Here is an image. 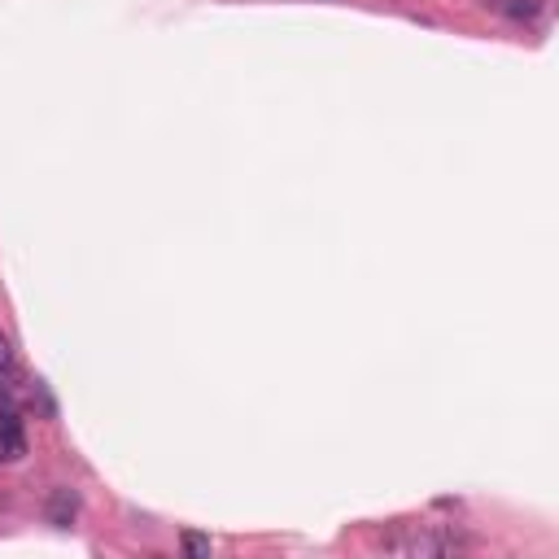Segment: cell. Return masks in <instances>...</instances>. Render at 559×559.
I'll use <instances>...</instances> for the list:
<instances>
[{
  "instance_id": "obj_1",
  "label": "cell",
  "mask_w": 559,
  "mask_h": 559,
  "mask_svg": "<svg viewBox=\"0 0 559 559\" xmlns=\"http://www.w3.org/2000/svg\"><path fill=\"white\" fill-rule=\"evenodd\" d=\"M385 546L389 551H402V555H450L468 542L455 538V533H407V538H389Z\"/></svg>"
},
{
  "instance_id": "obj_2",
  "label": "cell",
  "mask_w": 559,
  "mask_h": 559,
  "mask_svg": "<svg viewBox=\"0 0 559 559\" xmlns=\"http://www.w3.org/2000/svg\"><path fill=\"white\" fill-rule=\"evenodd\" d=\"M27 455V433H22V420L14 411L0 415V463H18Z\"/></svg>"
},
{
  "instance_id": "obj_3",
  "label": "cell",
  "mask_w": 559,
  "mask_h": 559,
  "mask_svg": "<svg viewBox=\"0 0 559 559\" xmlns=\"http://www.w3.org/2000/svg\"><path fill=\"white\" fill-rule=\"evenodd\" d=\"M75 511H79V498L75 494H70V490H53V498H49V525L66 529L70 520H75Z\"/></svg>"
},
{
  "instance_id": "obj_4",
  "label": "cell",
  "mask_w": 559,
  "mask_h": 559,
  "mask_svg": "<svg viewBox=\"0 0 559 559\" xmlns=\"http://www.w3.org/2000/svg\"><path fill=\"white\" fill-rule=\"evenodd\" d=\"M485 5H494L498 14H507L511 22H533L542 14V0H485Z\"/></svg>"
},
{
  "instance_id": "obj_5",
  "label": "cell",
  "mask_w": 559,
  "mask_h": 559,
  "mask_svg": "<svg viewBox=\"0 0 559 559\" xmlns=\"http://www.w3.org/2000/svg\"><path fill=\"white\" fill-rule=\"evenodd\" d=\"M184 555H197V559H210V538H201V533H184L180 538Z\"/></svg>"
},
{
  "instance_id": "obj_6",
  "label": "cell",
  "mask_w": 559,
  "mask_h": 559,
  "mask_svg": "<svg viewBox=\"0 0 559 559\" xmlns=\"http://www.w3.org/2000/svg\"><path fill=\"white\" fill-rule=\"evenodd\" d=\"M14 372V350H9V341L0 337V376H9Z\"/></svg>"
}]
</instances>
